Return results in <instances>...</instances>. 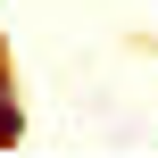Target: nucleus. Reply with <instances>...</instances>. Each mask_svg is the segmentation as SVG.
<instances>
[{"mask_svg": "<svg viewBox=\"0 0 158 158\" xmlns=\"http://www.w3.org/2000/svg\"><path fill=\"white\" fill-rule=\"evenodd\" d=\"M17 142H25V108L0 92V150H17Z\"/></svg>", "mask_w": 158, "mask_h": 158, "instance_id": "f257e3e1", "label": "nucleus"}, {"mask_svg": "<svg viewBox=\"0 0 158 158\" xmlns=\"http://www.w3.org/2000/svg\"><path fill=\"white\" fill-rule=\"evenodd\" d=\"M0 92H8V50H0Z\"/></svg>", "mask_w": 158, "mask_h": 158, "instance_id": "f03ea898", "label": "nucleus"}]
</instances>
